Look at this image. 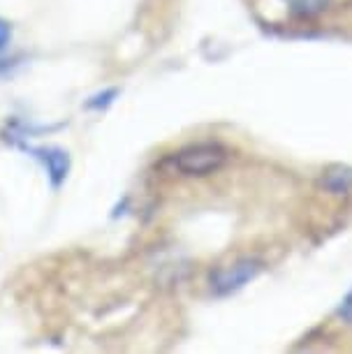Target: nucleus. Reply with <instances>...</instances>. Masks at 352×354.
Segmentation results:
<instances>
[{
    "instance_id": "obj_1",
    "label": "nucleus",
    "mask_w": 352,
    "mask_h": 354,
    "mask_svg": "<svg viewBox=\"0 0 352 354\" xmlns=\"http://www.w3.org/2000/svg\"><path fill=\"white\" fill-rule=\"evenodd\" d=\"M228 160V151L221 144L204 142L185 146L174 156V167L183 176H209L218 171Z\"/></svg>"
},
{
    "instance_id": "obj_2",
    "label": "nucleus",
    "mask_w": 352,
    "mask_h": 354,
    "mask_svg": "<svg viewBox=\"0 0 352 354\" xmlns=\"http://www.w3.org/2000/svg\"><path fill=\"white\" fill-rule=\"evenodd\" d=\"M260 271H262V262H257V259H237L232 264L218 266L211 273V290L218 297H228V294L239 292L246 283L257 278Z\"/></svg>"
},
{
    "instance_id": "obj_3",
    "label": "nucleus",
    "mask_w": 352,
    "mask_h": 354,
    "mask_svg": "<svg viewBox=\"0 0 352 354\" xmlns=\"http://www.w3.org/2000/svg\"><path fill=\"white\" fill-rule=\"evenodd\" d=\"M33 156H35L39 162L44 165L46 176H49V181H51L54 188H58V185L68 178V171H70L68 151L56 149V146H49V149H35V151H33Z\"/></svg>"
},
{
    "instance_id": "obj_4",
    "label": "nucleus",
    "mask_w": 352,
    "mask_h": 354,
    "mask_svg": "<svg viewBox=\"0 0 352 354\" xmlns=\"http://www.w3.org/2000/svg\"><path fill=\"white\" fill-rule=\"evenodd\" d=\"M322 185L329 188L331 192H348L352 188V169L350 167H331L324 174Z\"/></svg>"
},
{
    "instance_id": "obj_5",
    "label": "nucleus",
    "mask_w": 352,
    "mask_h": 354,
    "mask_svg": "<svg viewBox=\"0 0 352 354\" xmlns=\"http://www.w3.org/2000/svg\"><path fill=\"white\" fill-rule=\"evenodd\" d=\"M292 15L297 17H313V15H320V12L327 8L329 0H285Z\"/></svg>"
},
{
    "instance_id": "obj_6",
    "label": "nucleus",
    "mask_w": 352,
    "mask_h": 354,
    "mask_svg": "<svg viewBox=\"0 0 352 354\" xmlns=\"http://www.w3.org/2000/svg\"><path fill=\"white\" fill-rule=\"evenodd\" d=\"M118 95L116 88H109V91H102L98 93V95H93L89 102H86V109H104V106H109L111 102H114V97Z\"/></svg>"
},
{
    "instance_id": "obj_7",
    "label": "nucleus",
    "mask_w": 352,
    "mask_h": 354,
    "mask_svg": "<svg viewBox=\"0 0 352 354\" xmlns=\"http://www.w3.org/2000/svg\"><path fill=\"white\" fill-rule=\"evenodd\" d=\"M338 317H341L345 324L352 326V292L343 299V304L338 306Z\"/></svg>"
},
{
    "instance_id": "obj_8",
    "label": "nucleus",
    "mask_w": 352,
    "mask_h": 354,
    "mask_svg": "<svg viewBox=\"0 0 352 354\" xmlns=\"http://www.w3.org/2000/svg\"><path fill=\"white\" fill-rule=\"evenodd\" d=\"M10 37H12V26L5 19H0V51L10 44Z\"/></svg>"
}]
</instances>
